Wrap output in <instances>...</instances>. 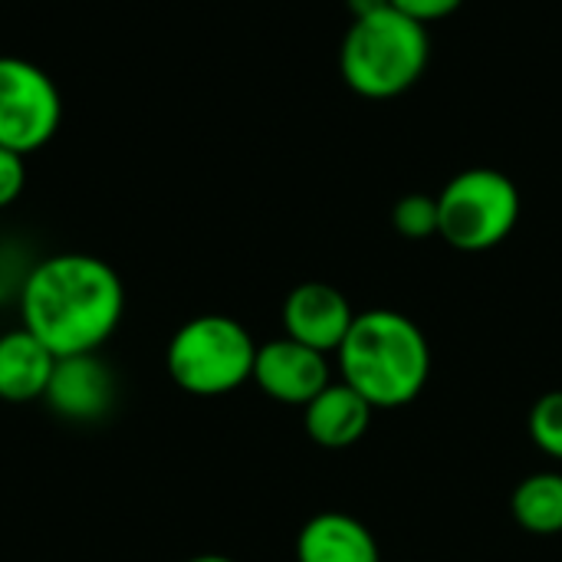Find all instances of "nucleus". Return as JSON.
Wrapping results in <instances>:
<instances>
[{
	"instance_id": "obj_1",
	"label": "nucleus",
	"mask_w": 562,
	"mask_h": 562,
	"mask_svg": "<svg viewBox=\"0 0 562 562\" xmlns=\"http://www.w3.org/2000/svg\"><path fill=\"white\" fill-rule=\"evenodd\" d=\"M125 313L119 273L92 254H56L23 283V326L59 359L102 349Z\"/></svg>"
},
{
	"instance_id": "obj_2",
	"label": "nucleus",
	"mask_w": 562,
	"mask_h": 562,
	"mask_svg": "<svg viewBox=\"0 0 562 562\" xmlns=\"http://www.w3.org/2000/svg\"><path fill=\"white\" fill-rule=\"evenodd\" d=\"M336 356L342 382L382 412L412 405L431 379L428 336L395 310L356 313Z\"/></svg>"
},
{
	"instance_id": "obj_3",
	"label": "nucleus",
	"mask_w": 562,
	"mask_h": 562,
	"mask_svg": "<svg viewBox=\"0 0 562 562\" xmlns=\"http://www.w3.org/2000/svg\"><path fill=\"white\" fill-rule=\"evenodd\" d=\"M428 59V26L395 7H382L352 20L339 49V72L366 99H395L422 79Z\"/></svg>"
},
{
	"instance_id": "obj_4",
	"label": "nucleus",
	"mask_w": 562,
	"mask_h": 562,
	"mask_svg": "<svg viewBox=\"0 0 562 562\" xmlns=\"http://www.w3.org/2000/svg\"><path fill=\"white\" fill-rule=\"evenodd\" d=\"M257 342L244 323L207 313L188 319L168 342L165 366L171 382L201 398L227 395L254 379Z\"/></svg>"
},
{
	"instance_id": "obj_5",
	"label": "nucleus",
	"mask_w": 562,
	"mask_h": 562,
	"mask_svg": "<svg viewBox=\"0 0 562 562\" xmlns=\"http://www.w3.org/2000/svg\"><path fill=\"white\" fill-rule=\"evenodd\" d=\"M520 221V191L497 168H468L438 194V237L461 254L504 244Z\"/></svg>"
},
{
	"instance_id": "obj_6",
	"label": "nucleus",
	"mask_w": 562,
	"mask_h": 562,
	"mask_svg": "<svg viewBox=\"0 0 562 562\" xmlns=\"http://www.w3.org/2000/svg\"><path fill=\"white\" fill-rule=\"evenodd\" d=\"M63 119L59 89L36 63L0 56V145L30 155L43 148Z\"/></svg>"
},
{
	"instance_id": "obj_7",
	"label": "nucleus",
	"mask_w": 562,
	"mask_h": 562,
	"mask_svg": "<svg viewBox=\"0 0 562 562\" xmlns=\"http://www.w3.org/2000/svg\"><path fill=\"white\" fill-rule=\"evenodd\" d=\"M250 382H257L260 392L273 402L306 408L329 385V362L323 352L283 336L257 346Z\"/></svg>"
},
{
	"instance_id": "obj_8",
	"label": "nucleus",
	"mask_w": 562,
	"mask_h": 562,
	"mask_svg": "<svg viewBox=\"0 0 562 562\" xmlns=\"http://www.w3.org/2000/svg\"><path fill=\"white\" fill-rule=\"evenodd\" d=\"M356 313L349 300L329 283H300L283 300V329L290 339L329 356L342 346Z\"/></svg>"
},
{
	"instance_id": "obj_9",
	"label": "nucleus",
	"mask_w": 562,
	"mask_h": 562,
	"mask_svg": "<svg viewBox=\"0 0 562 562\" xmlns=\"http://www.w3.org/2000/svg\"><path fill=\"white\" fill-rule=\"evenodd\" d=\"M115 379L112 369L95 356H59L46 385L43 402L66 422H95L112 408Z\"/></svg>"
},
{
	"instance_id": "obj_10",
	"label": "nucleus",
	"mask_w": 562,
	"mask_h": 562,
	"mask_svg": "<svg viewBox=\"0 0 562 562\" xmlns=\"http://www.w3.org/2000/svg\"><path fill=\"white\" fill-rule=\"evenodd\" d=\"M296 562H382V553L362 520L342 510H323L303 524Z\"/></svg>"
},
{
	"instance_id": "obj_11",
	"label": "nucleus",
	"mask_w": 562,
	"mask_h": 562,
	"mask_svg": "<svg viewBox=\"0 0 562 562\" xmlns=\"http://www.w3.org/2000/svg\"><path fill=\"white\" fill-rule=\"evenodd\" d=\"M372 405L346 382H329L306 408H303V425L306 435L329 451L349 448L362 441V435L372 425Z\"/></svg>"
},
{
	"instance_id": "obj_12",
	"label": "nucleus",
	"mask_w": 562,
	"mask_h": 562,
	"mask_svg": "<svg viewBox=\"0 0 562 562\" xmlns=\"http://www.w3.org/2000/svg\"><path fill=\"white\" fill-rule=\"evenodd\" d=\"M56 356L26 329H13L0 336V398L23 405L46 395Z\"/></svg>"
},
{
	"instance_id": "obj_13",
	"label": "nucleus",
	"mask_w": 562,
	"mask_h": 562,
	"mask_svg": "<svg viewBox=\"0 0 562 562\" xmlns=\"http://www.w3.org/2000/svg\"><path fill=\"white\" fill-rule=\"evenodd\" d=\"M510 514L533 537L562 533V474L540 471L524 477L510 497Z\"/></svg>"
},
{
	"instance_id": "obj_14",
	"label": "nucleus",
	"mask_w": 562,
	"mask_h": 562,
	"mask_svg": "<svg viewBox=\"0 0 562 562\" xmlns=\"http://www.w3.org/2000/svg\"><path fill=\"white\" fill-rule=\"evenodd\" d=\"M392 227L408 240H425L438 234V198L405 194L392 207Z\"/></svg>"
},
{
	"instance_id": "obj_15",
	"label": "nucleus",
	"mask_w": 562,
	"mask_h": 562,
	"mask_svg": "<svg viewBox=\"0 0 562 562\" xmlns=\"http://www.w3.org/2000/svg\"><path fill=\"white\" fill-rule=\"evenodd\" d=\"M530 438L543 454L562 461V392H547L537 398L530 408Z\"/></svg>"
},
{
	"instance_id": "obj_16",
	"label": "nucleus",
	"mask_w": 562,
	"mask_h": 562,
	"mask_svg": "<svg viewBox=\"0 0 562 562\" xmlns=\"http://www.w3.org/2000/svg\"><path fill=\"white\" fill-rule=\"evenodd\" d=\"M23 184H26L23 155L0 145V207H10L23 194Z\"/></svg>"
},
{
	"instance_id": "obj_17",
	"label": "nucleus",
	"mask_w": 562,
	"mask_h": 562,
	"mask_svg": "<svg viewBox=\"0 0 562 562\" xmlns=\"http://www.w3.org/2000/svg\"><path fill=\"white\" fill-rule=\"evenodd\" d=\"M395 10H402L405 16L418 20V23H435V20H445L451 16L464 0H389Z\"/></svg>"
},
{
	"instance_id": "obj_18",
	"label": "nucleus",
	"mask_w": 562,
	"mask_h": 562,
	"mask_svg": "<svg viewBox=\"0 0 562 562\" xmlns=\"http://www.w3.org/2000/svg\"><path fill=\"white\" fill-rule=\"evenodd\" d=\"M349 3V10H352V20L356 16H366V13H375V10H382V7H392L389 0H346Z\"/></svg>"
},
{
	"instance_id": "obj_19",
	"label": "nucleus",
	"mask_w": 562,
	"mask_h": 562,
	"mask_svg": "<svg viewBox=\"0 0 562 562\" xmlns=\"http://www.w3.org/2000/svg\"><path fill=\"white\" fill-rule=\"evenodd\" d=\"M188 562H234L231 557H221V553H201V557H191Z\"/></svg>"
}]
</instances>
